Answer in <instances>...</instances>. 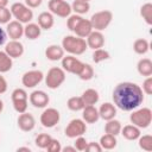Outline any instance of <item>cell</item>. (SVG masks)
I'll list each match as a JSON object with an SVG mask.
<instances>
[{"mask_svg": "<svg viewBox=\"0 0 152 152\" xmlns=\"http://www.w3.org/2000/svg\"><path fill=\"white\" fill-rule=\"evenodd\" d=\"M112 99L116 108L124 112H132L142 104L145 97L140 86L134 82L126 81L115 86L112 93Z\"/></svg>", "mask_w": 152, "mask_h": 152, "instance_id": "obj_1", "label": "cell"}, {"mask_svg": "<svg viewBox=\"0 0 152 152\" xmlns=\"http://www.w3.org/2000/svg\"><path fill=\"white\" fill-rule=\"evenodd\" d=\"M61 45H62L64 52H68L69 55H74V56L83 55L88 49L86 39L77 37V36H74V34L65 36L62 39Z\"/></svg>", "mask_w": 152, "mask_h": 152, "instance_id": "obj_2", "label": "cell"}, {"mask_svg": "<svg viewBox=\"0 0 152 152\" xmlns=\"http://www.w3.org/2000/svg\"><path fill=\"white\" fill-rule=\"evenodd\" d=\"M129 121L132 125L139 127L140 129L150 127L152 122V110L148 107H142V108H135L132 110L129 115Z\"/></svg>", "mask_w": 152, "mask_h": 152, "instance_id": "obj_3", "label": "cell"}, {"mask_svg": "<svg viewBox=\"0 0 152 152\" xmlns=\"http://www.w3.org/2000/svg\"><path fill=\"white\" fill-rule=\"evenodd\" d=\"M65 71L59 66H52L48 70L46 75L44 76V81L48 88L57 89L59 88L65 81Z\"/></svg>", "mask_w": 152, "mask_h": 152, "instance_id": "obj_4", "label": "cell"}, {"mask_svg": "<svg viewBox=\"0 0 152 152\" xmlns=\"http://www.w3.org/2000/svg\"><path fill=\"white\" fill-rule=\"evenodd\" d=\"M11 13L12 17L18 20L21 24H27L31 23V20L33 19V11L32 8L27 7L25 4L23 2H14L11 5Z\"/></svg>", "mask_w": 152, "mask_h": 152, "instance_id": "obj_5", "label": "cell"}, {"mask_svg": "<svg viewBox=\"0 0 152 152\" xmlns=\"http://www.w3.org/2000/svg\"><path fill=\"white\" fill-rule=\"evenodd\" d=\"M89 20H90L94 30L103 31V30H106L110 25V23L113 20V13L109 10H102V11L95 12L90 17Z\"/></svg>", "mask_w": 152, "mask_h": 152, "instance_id": "obj_6", "label": "cell"}, {"mask_svg": "<svg viewBox=\"0 0 152 152\" xmlns=\"http://www.w3.org/2000/svg\"><path fill=\"white\" fill-rule=\"evenodd\" d=\"M13 108L17 113H24L28 107V95L24 88H15L11 94Z\"/></svg>", "mask_w": 152, "mask_h": 152, "instance_id": "obj_7", "label": "cell"}, {"mask_svg": "<svg viewBox=\"0 0 152 152\" xmlns=\"http://www.w3.org/2000/svg\"><path fill=\"white\" fill-rule=\"evenodd\" d=\"M48 7L53 15L59 18H68L72 12L71 5L66 0H49Z\"/></svg>", "mask_w": 152, "mask_h": 152, "instance_id": "obj_8", "label": "cell"}, {"mask_svg": "<svg viewBox=\"0 0 152 152\" xmlns=\"http://www.w3.org/2000/svg\"><path fill=\"white\" fill-rule=\"evenodd\" d=\"M61 120V114L56 109V108H52V107H49L42 112L40 114V118H39V121L42 124L43 127L45 128H52L55 127Z\"/></svg>", "mask_w": 152, "mask_h": 152, "instance_id": "obj_9", "label": "cell"}, {"mask_svg": "<svg viewBox=\"0 0 152 152\" xmlns=\"http://www.w3.org/2000/svg\"><path fill=\"white\" fill-rule=\"evenodd\" d=\"M87 132V124L82 119H72L65 127V135L70 139H75L80 135H83Z\"/></svg>", "mask_w": 152, "mask_h": 152, "instance_id": "obj_10", "label": "cell"}, {"mask_svg": "<svg viewBox=\"0 0 152 152\" xmlns=\"http://www.w3.org/2000/svg\"><path fill=\"white\" fill-rule=\"evenodd\" d=\"M61 63H62V69L65 72L74 74V75H78V72H80V70H81V68L83 65V62H81L74 55L64 56L61 59Z\"/></svg>", "mask_w": 152, "mask_h": 152, "instance_id": "obj_11", "label": "cell"}, {"mask_svg": "<svg viewBox=\"0 0 152 152\" xmlns=\"http://www.w3.org/2000/svg\"><path fill=\"white\" fill-rule=\"evenodd\" d=\"M44 78V74L40 70H28L21 76V83L25 88H34Z\"/></svg>", "mask_w": 152, "mask_h": 152, "instance_id": "obj_12", "label": "cell"}, {"mask_svg": "<svg viewBox=\"0 0 152 152\" xmlns=\"http://www.w3.org/2000/svg\"><path fill=\"white\" fill-rule=\"evenodd\" d=\"M28 101L34 108H45L50 102V97L44 90H33L28 96Z\"/></svg>", "mask_w": 152, "mask_h": 152, "instance_id": "obj_13", "label": "cell"}, {"mask_svg": "<svg viewBox=\"0 0 152 152\" xmlns=\"http://www.w3.org/2000/svg\"><path fill=\"white\" fill-rule=\"evenodd\" d=\"M17 124H18L19 129H21L23 132H31L36 127V119L32 114L24 112L19 114L17 119Z\"/></svg>", "mask_w": 152, "mask_h": 152, "instance_id": "obj_14", "label": "cell"}, {"mask_svg": "<svg viewBox=\"0 0 152 152\" xmlns=\"http://www.w3.org/2000/svg\"><path fill=\"white\" fill-rule=\"evenodd\" d=\"M12 59L13 58H19L24 55V45L20 40H14V39H11L10 42H7L5 44V50H4Z\"/></svg>", "mask_w": 152, "mask_h": 152, "instance_id": "obj_15", "label": "cell"}, {"mask_svg": "<svg viewBox=\"0 0 152 152\" xmlns=\"http://www.w3.org/2000/svg\"><path fill=\"white\" fill-rule=\"evenodd\" d=\"M6 33L11 39L19 40L24 36V25L19 23L18 20H11L8 24H6Z\"/></svg>", "mask_w": 152, "mask_h": 152, "instance_id": "obj_16", "label": "cell"}, {"mask_svg": "<svg viewBox=\"0 0 152 152\" xmlns=\"http://www.w3.org/2000/svg\"><path fill=\"white\" fill-rule=\"evenodd\" d=\"M86 42H87L88 48H90L93 50L100 49V48H103V45H104V36H103L102 31L93 30L90 32V34L86 38Z\"/></svg>", "mask_w": 152, "mask_h": 152, "instance_id": "obj_17", "label": "cell"}, {"mask_svg": "<svg viewBox=\"0 0 152 152\" xmlns=\"http://www.w3.org/2000/svg\"><path fill=\"white\" fill-rule=\"evenodd\" d=\"M93 30H94V28H93V25H91L90 20H89V19H84V18H82V19L78 21V24L76 25V27L74 28L72 32L75 33V36L86 39V38L90 34V32H91Z\"/></svg>", "mask_w": 152, "mask_h": 152, "instance_id": "obj_18", "label": "cell"}, {"mask_svg": "<svg viewBox=\"0 0 152 152\" xmlns=\"http://www.w3.org/2000/svg\"><path fill=\"white\" fill-rule=\"evenodd\" d=\"M45 57L49 61H51V62L61 61L64 57V50H63L62 45L51 44V45L46 46V49H45Z\"/></svg>", "mask_w": 152, "mask_h": 152, "instance_id": "obj_19", "label": "cell"}, {"mask_svg": "<svg viewBox=\"0 0 152 152\" xmlns=\"http://www.w3.org/2000/svg\"><path fill=\"white\" fill-rule=\"evenodd\" d=\"M97 110H99V116L102 120H104V121L110 120V119H114L116 116V107L112 102H104V103H102Z\"/></svg>", "mask_w": 152, "mask_h": 152, "instance_id": "obj_20", "label": "cell"}, {"mask_svg": "<svg viewBox=\"0 0 152 152\" xmlns=\"http://www.w3.org/2000/svg\"><path fill=\"white\" fill-rule=\"evenodd\" d=\"M37 24L39 25V27H40L42 30H45V31L51 30V28L53 27V25H55V18H53V14H52L50 11L42 12V13L38 15Z\"/></svg>", "mask_w": 152, "mask_h": 152, "instance_id": "obj_21", "label": "cell"}, {"mask_svg": "<svg viewBox=\"0 0 152 152\" xmlns=\"http://www.w3.org/2000/svg\"><path fill=\"white\" fill-rule=\"evenodd\" d=\"M99 119H100L99 110L95 106H93V104L84 106V108L82 109V120L86 124H95V122H97Z\"/></svg>", "mask_w": 152, "mask_h": 152, "instance_id": "obj_22", "label": "cell"}, {"mask_svg": "<svg viewBox=\"0 0 152 152\" xmlns=\"http://www.w3.org/2000/svg\"><path fill=\"white\" fill-rule=\"evenodd\" d=\"M120 134H122V137L126 139V140H129V141H134L137 140L140 135H141V131L139 127L129 124V125H126L121 128V132Z\"/></svg>", "mask_w": 152, "mask_h": 152, "instance_id": "obj_23", "label": "cell"}, {"mask_svg": "<svg viewBox=\"0 0 152 152\" xmlns=\"http://www.w3.org/2000/svg\"><path fill=\"white\" fill-rule=\"evenodd\" d=\"M42 34V28L39 27V25L37 23H27L24 26V36L30 39V40H34L38 39Z\"/></svg>", "mask_w": 152, "mask_h": 152, "instance_id": "obj_24", "label": "cell"}, {"mask_svg": "<svg viewBox=\"0 0 152 152\" xmlns=\"http://www.w3.org/2000/svg\"><path fill=\"white\" fill-rule=\"evenodd\" d=\"M81 97H82V100H83V102H84L86 106H90V104L95 106V104L99 102V100H100L99 91H97L96 89H93V88L86 89V90L82 93Z\"/></svg>", "mask_w": 152, "mask_h": 152, "instance_id": "obj_25", "label": "cell"}, {"mask_svg": "<svg viewBox=\"0 0 152 152\" xmlns=\"http://www.w3.org/2000/svg\"><path fill=\"white\" fill-rule=\"evenodd\" d=\"M137 70L144 77L152 76V61L150 58H146V57L140 58L137 63Z\"/></svg>", "mask_w": 152, "mask_h": 152, "instance_id": "obj_26", "label": "cell"}, {"mask_svg": "<svg viewBox=\"0 0 152 152\" xmlns=\"http://www.w3.org/2000/svg\"><path fill=\"white\" fill-rule=\"evenodd\" d=\"M99 144L101 145L102 150H114L116 147V145H118V140H116V137L115 135L104 133L100 138Z\"/></svg>", "mask_w": 152, "mask_h": 152, "instance_id": "obj_27", "label": "cell"}, {"mask_svg": "<svg viewBox=\"0 0 152 152\" xmlns=\"http://www.w3.org/2000/svg\"><path fill=\"white\" fill-rule=\"evenodd\" d=\"M121 128H122L121 122H120L119 120H116L115 118L106 121V125H104V132L108 133V134H112V135H115V137H116V135L120 134Z\"/></svg>", "mask_w": 152, "mask_h": 152, "instance_id": "obj_28", "label": "cell"}, {"mask_svg": "<svg viewBox=\"0 0 152 152\" xmlns=\"http://www.w3.org/2000/svg\"><path fill=\"white\" fill-rule=\"evenodd\" d=\"M133 50L137 55H146L150 50V43L145 38H138L133 43Z\"/></svg>", "mask_w": 152, "mask_h": 152, "instance_id": "obj_29", "label": "cell"}, {"mask_svg": "<svg viewBox=\"0 0 152 152\" xmlns=\"http://www.w3.org/2000/svg\"><path fill=\"white\" fill-rule=\"evenodd\" d=\"M71 10L76 13V14H87L90 10V4L83 0H74L71 4Z\"/></svg>", "mask_w": 152, "mask_h": 152, "instance_id": "obj_30", "label": "cell"}, {"mask_svg": "<svg viewBox=\"0 0 152 152\" xmlns=\"http://www.w3.org/2000/svg\"><path fill=\"white\" fill-rule=\"evenodd\" d=\"M13 66V59L5 52L0 51V74L8 72Z\"/></svg>", "mask_w": 152, "mask_h": 152, "instance_id": "obj_31", "label": "cell"}, {"mask_svg": "<svg viewBox=\"0 0 152 152\" xmlns=\"http://www.w3.org/2000/svg\"><path fill=\"white\" fill-rule=\"evenodd\" d=\"M84 102L82 100L81 96H71L70 99H68L66 101V107L71 110V112H80L84 108Z\"/></svg>", "mask_w": 152, "mask_h": 152, "instance_id": "obj_32", "label": "cell"}, {"mask_svg": "<svg viewBox=\"0 0 152 152\" xmlns=\"http://www.w3.org/2000/svg\"><path fill=\"white\" fill-rule=\"evenodd\" d=\"M140 17L147 25H152V4L146 2L140 7Z\"/></svg>", "mask_w": 152, "mask_h": 152, "instance_id": "obj_33", "label": "cell"}, {"mask_svg": "<svg viewBox=\"0 0 152 152\" xmlns=\"http://www.w3.org/2000/svg\"><path fill=\"white\" fill-rule=\"evenodd\" d=\"M94 74H95L94 68L88 63H83V65H82V68H81V70H80L77 76L82 81H90L94 77Z\"/></svg>", "mask_w": 152, "mask_h": 152, "instance_id": "obj_34", "label": "cell"}, {"mask_svg": "<svg viewBox=\"0 0 152 152\" xmlns=\"http://www.w3.org/2000/svg\"><path fill=\"white\" fill-rule=\"evenodd\" d=\"M91 58H93V62L97 64V63L108 61V59L110 58V55H109V52H108L106 49L100 48V49H95V50H94Z\"/></svg>", "mask_w": 152, "mask_h": 152, "instance_id": "obj_35", "label": "cell"}, {"mask_svg": "<svg viewBox=\"0 0 152 152\" xmlns=\"http://www.w3.org/2000/svg\"><path fill=\"white\" fill-rule=\"evenodd\" d=\"M51 139H52V137L50 134H48V133H40V134H38L36 137L34 142H36V146L37 147H39L42 150H46V147L50 144Z\"/></svg>", "mask_w": 152, "mask_h": 152, "instance_id": "obj_36", "label": "cell"}, {"mask_svg": "<svg viewBox=\"0 0 152 152\" xmlns=\"http://www.w3.org/2000/svg\"><path fill=\"white\" fill-rule=\"evenodd\" d=\"M138 145L141 150L144 151H152V135L150 134H144V135H140L138 139Z\"/></svg>", "mask_w": 152, "mask_h": 152, "instance_id": "obj_37", "label": "cell"}, {"mask_svg": "<svg viewBox=\"0 0 152 152\" xmlns=\"http://www.w3.org/2000/svg\"><path fill=\"white\" fill-rule=\"evenodd\" d=\"M12 13L7 6H0V25H6L11 21Z\"/></svg>", "mask_w": 152, "mask_h": 152, "instance_id": "obj_38", "label": "cell"}, {"mask_svg": "<svg viewBox=\"0 0 152 152\" xmlns=\"http://www.w3.org/2000/svg\"><path fill=\"white\" fill-rule=\"evenodd\" d=\"M83 17L82 15H80V14H70L68 18H66V27H68V30L69 31H74V28L76 27V25L78 24V21L82 19Z\"/></svg>", "mask_w": 152, "mask_h": 152, "instance_id": "obj_39", "label": "cell"}, {"mask_svg": "<svg viewBox=\"0 0 152 152\" xmlns=\"http://www.w3.org/2000/svg\"><path fill=\"white\" fill-rule=\"evenodd\" d=\"M87 144H88V141L86 140V138L83 137V135H80V137H77V138H75V142H74V146H75V148H76V151H84L86 150V147H87Z\"/></svg>", "mask_w": 152, "mask_h": 152, "instance_id": "obj_40", "label": "cell"}, {"mask_svg": "<svg viewBox=\"0 0 152 152\" xmlns=\"http://www.w3.org/2000/svg\"><path fill=\"white\" fill-rule=\"evenodd\" d=\"M144 94L146 95H152V76H147L144 82H142V87H141Z\"/></svg>", "mask_w": 152, "mask_h": 152, "instance_id": "obj_41", "label": "cell"}, {"mask_svg": "<svg viewBox=\"0 0 152 152\" xmlns=\"http://www.w3.org/2000/svg\"><path fill=\"white\" fill-rule=\"evenodd\" d=\"M46 150H48L49 152H61V151H62V145H61L59 140L52 138L51 141H50V144L48 145Z\"/></svg>", "mask_w": 152, "mask_h": 152, "instance_id": "obj_42", "label": "cell"}, {"mask_svg": "<svg viewBox=\"0 0 152 152\" xmlns=\"http://www.w3.org/2000/svg\"><path fill=\"white\" fill-rule=\"evenodd\" d=\"M84 151H87V152H101L102 151V147H101V145L99 142L90 141V142L87 144V147H86Z\"/></svg>", "mask_w": 152, "mask_h": 152, "instance_id": "obj_43", "label": "cell"}, {"mask_svg": "<svg viewBox=\"0 0 152 152\" xmlns=\"http://www.w3.org/2000/svg\"><path fill=\"white\" fill-rule=\"evenodd\" d=\"M43 0H25V5L30 8H37L42 5Z\"/></svg>", "mask_w": 152, "mask_h": 152, "instance_id": "obj_44", "label": "cell"}, {"mask_svg": "<svg viewBox=\"0 0 152 152\" xmlns=\"http://www.w3.org/2000/svg\"><path fill=\"white\" fill-rule=\"evenodd\" d=\"M7 87H8V84H7L6 78L0 74V95L7 91Z\"/></svg>", "mask_w": 152, "mask_h": 152, "instance_id": "obj_45", "label": "cell"}, {"mask_svg": "<svg viewBox=\"0 0 152 152\" xmlns=\"http://www.w3.org/2000/svg\"><path fill=\"white\" fill-rule=\"evenodd\" d=\"M6 39H7V33H6V31L0 25V46L6 44Z\"/></svg>", "mask_w": 152, "mask_h": 152, "instance_id": "obj_46", "label": "cell"}, {"mask_svg": "<svg viewBox=\"0 0 152 152\" xmlns=\"http://www.w3.org/2000/svg\"><path fill=\"white\" fill-rule=\"evenodd\" d=\"M62 151L63 152H76V148L75 146H65V147H62Z\"/></svg>", "mask_w": 152, "mask_h": 152, "instance_id": "obj_47", "label": "cell"}, {"mask_svg": "<svg viewBox=\"0 0 152 152\" xmlns=\"http://www.w3.org/2000/svg\"><path fill=\"white\" fill-rule=\"evenodd\" d=\"M17 151H18V152H21V151L31 152V148H30V147H27V146H25V147H18V148H17Z\"/></svg>", "mask_w": 152, "mask_h": 152, "instance_id": "obj_48", "label": "cell"}, {"mask_svg": "<svg viewBox=\"0 0 152 152\" xmlns=\"http://www.w3.org/2000/svg\"><path fill=\"white\" fill-rule=\"evenodd\" d=\"M10 0H0V6H7Z\"/></svg>", "mask_w": 152, "mask_h": 152, "instance_id": "obj_49", "label": "cell"}, {"mask_svg": "<svg viewBox=\"0 0 152 152\" xmlns=\"http://www.w3.org/2000/svg\"><path fill=\"white\" fill-rule=\"evenodd\" d=\"M2 110H4V102H2V100L0 99V115H1Z\"/></svg>", "mask_w": 152, "mask_h": 152, "instance_id": "obj_50", "label": "cell"}, {"mask_svg": "<svg viewBox=\"0 0 152 152\" xmlns=\"http://www.w3.org/2000/svg\"><path fill=\"white\" fill-rule=\"evenodd\" d=\"M83 1H87V2H89V1H90V0H83Z\"/></svg>", "mask_w": 152, "mask_h": 152, "instance_id": "obj_51", "label": "cell"}]
</instances>
